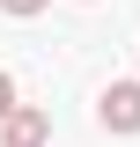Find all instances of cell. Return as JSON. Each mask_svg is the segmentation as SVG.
I'll return each instance as SVG.
<instances>
[{"instance_id": "obj_1", "label": "cell", "mask_w": 140, "mask_h": 147, "mask_svg": "<svg viewBox=\"0 0 140 147\" xmlns=\"http://www.w3.org/2000/svg\"><path fill=\"white\" fill-rule=\"evenodd\" d=\"M96 118H103L111 132H140V81H111V88L96 96Z\"/></svg>"}, {"instance_id": "obj_2", "label": "cell", "mask_w": 140, "mask_h": 147, "mask_svg": "<svg viewBox=\"0 0 140 147\" xmlns=\"http://www.w3.org/2000/svg\"><path fill=\"white\" fill-rule=\"evenodd\" d=\"M44 140H52V118H44L37 103H15L7 118H0V147H44Z\"/></svg>"}, {"instance_id": "obj_3", "label": "cell", "mask_w": 140, "mask_h": 147, "mask_svg": "<svg viewBox=\"0 0 140 147\" xmlns=\"http://www.w3.org/2000/svg\"><path fill=\"white\" fill-rule=\"evenodd\" d=\"M15 110V74H0V118Z\"/></svg>"}, {"instance_id": "obj_4", "label": "cell", "mask_w": 140, "mask_h": 147, "mask_svg": "<svg viewBox=\"0 0 140 147\" xmlns=\"http://www.w3.org/2000/svg\"><path fill=\"white\" fill-rule=\"evenodd\" d=\"M0 7H7V15H37L44 0H0Z\"/></svg>"}]
</instances>
